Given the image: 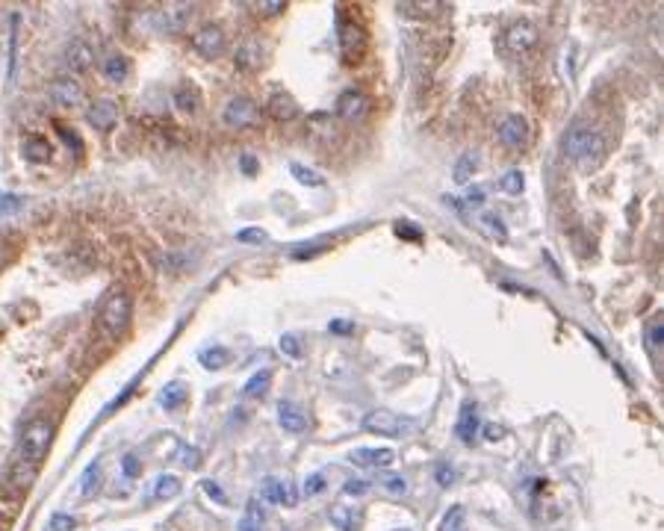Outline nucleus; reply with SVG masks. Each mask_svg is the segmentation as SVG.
Instances as JSON below:
<instances>
[{"mask_svg": "<svg viewBox=\"0 0 664 531\" xmlns=\"http://www.w3.org/2000/svg\"><path fill=\"white\" fill-rule=\"evenodd\" d=\"M564 154L570 162H576L579 169H596L605 157V139L600 130L573 124L564 136Z\"/></svg>", "mask_w": 664, "mask_h": 531, "instance_id": "obj_1", "label": "nucleus"}, {"mask_svg": "<svg viewBox=\"0 0 664 531\" xmlns=\"http://www.w3.org/2000/svg\"><path fill=\"white\" fill-rule=\"evenodd\" d=\"M51 440H54V425L47 419H32L18 443V460H30V463H42V458L51 449Z\"/></svg>", "mask_w": 664, "mask_h": 531, "instance_id": "obj_2", "label": "nucleus"}, {"mask_svg": "<svg viewBox=\"0 0 664 531\" xmlns=\"http://www.w3.org/2000/svg\"><path fill=\"white\" fill-rule=\"evenodd\" d=\"M130 319H133V298L127 292H121V290L112 292L107 298L104 310H101V322L107 328V334L109 337H121L124 330H127V325H130Z\"/></svg>", "mask_w": 664, "mask_h": 531, "instance_id": "obj_3", "label": "nucleus"}, {"mask_svg": "<svg viewBox=\"0 0 664 531\" xmlns=\"http://www.w3.org/2000/svg\"><path fill=\"white\" fill-rule=\"evenodd\" d=\"M363 428L378 437H402L405 431L417 428V419L402 417V413H393V410H372V413H367V419H363Z\"/></svg>", "mask_w": 664, "mask_h": 531, "instance_id": "obj_4", "label": "nucleus"}, {"mask_svg": "<svg viewBox=\"0 0 664 531\" xmlns=\"http://www.w3.org/2000/svg\"><path fill=\"white\" fill-rule=\"evenodd\" d=\"M257 115H260V109H257V104L251 101V97H230V101L225 104V109H222V121L227 124V127H234V130H242V127H251V124H257Z\"/></svg>", "mask_w": 664, "mask_h": 531, "instance_id": "obj_5", "label": "nucleus"}, {"mask_svg": "<svg viewBox=\"0 0 664 531\" xmlns=\"http://www.w3.org/2000/svg\"><path fill=\"white\" fill-rule=\"evenodd\" d=\"M192 47L204 59H215L225 54V30L219 24H207L192 36Z\"/></svg>", "mask_w": 664, "mask_h": 531, "instance_id": "obj_6", "label": "nucleus"}, {"mask_svg": "<svg viewBox=\"0 0 664 531\" xmlns=\"http://www.w3.org/2000/svg\"><path fill=\"white\" fill-rule=\"evenodd\" d=\"M367 112H369V97L357 92V89H348L337 97V115L343 121L348 124H355V121H363L367 119Z\"/></svg>", "mask_w": 664, "mask_h": 531, "instance_id": "obj_7", "label": "nucleus"}, {"mask_svg": "<svg viewBox=\"0 0 664 531\" xmlns=\"http://www.w3.org/2000/svg\"><path fill=\"white\" fill-rule=\"evenodd\" d=\"M496 139H499L505 148H511V151L523 148L526 139H528V124H526V119H523V115H517V112L505 115L502 124L496 127Z\"/></svg>", "mask_w": 664, "mask_h": 531, "instance_id": "obj_8", "label": "nucleus"}, {"mask_svg": "<svg viewBox=\"0 0 664 531\" xmlns=\"http://www.w3.org/2000/svg\"><path fill=\"white\" fill-rule=\"evenodd\" d=\"M538 44V27L535 24H528V21H517V24H511L508 32H505V47L511 54H528L531 47Z\"/></svg>", "mask_w": 664, "mask_h": 531, "instance_id": "obj_9", "label": "nucleus"}, {"mask_svg": "<svg viewBox=\"0 0 664 531\" xmlns=\"http://www.w3.org/2000/svg\"><path fill=\"white\" fill-rule=\"evenodd\" d=\"M51 97H54V104L57 107H62V109H74V107H80L83 104V86L77 80H71V77H62V80H57L54 86H51Z\"/></svg>", "mask_w": 664, "mask_h": 531, "instance_id": "obj_10", "label": "nucleus"}, {"mask_svg": "<svg viewBox=\"0 0 664 531\" xmlns=\"http://www.w3.org/2000/svg\"><path fill=\"white\" fill-rule=\"evenodd\" d=\"M86 121H89L95 130H112L115 121H119V107H115V101H109V97H101V101L89 104Z\"/></svg>", "mask_w": 664, "mask_h": 531, "instance_id": "obj_11", "label": "nucleus"}, {"mask_svg": "<svg viewBox=\"0 0 664 531\" xmlns=\"http://www.w3.org/2000/svg\"><path fill=\"white\" fill-rule=\"evenodd\" d=\"M263 499H266V502H272V505H284V508H292L298 496H295V490H292V484H290V481L269 475V478H263Z\"/></svg>", "mask_w": 664, "mask_h": 531, "instance_id": "obj_12", "label": "nucleus"}, {"mask_svg": "<svg viewBox=\"0 0 664 531\" xmlns=\"http://www.w3.org/2000/svg\"><path fill=\"white\" fill-rule=\"evenodd\" d=\"M348 460L363 470H387V467H393L396 452L393 449H355L348 455Z\"/></svg>", "mask_w": 664, "mask_h": 531, "instance_id": "obj_13", "label": "nucleus"}, {"mask_svg": "<svg viewBox=\"0 0 664 531\" xmlns=\"http://www.w3.org/2000/svg\"><path fill=\"white\" fill-rule=\"evenodd\" d=\"M192 21V6L189 4H169L160 12V27L165 32H184Z\"/></svg>", "mask_w": 664, "mask_h": 531, "instance_id": "obj_14", "label": "nucleus"}, {"mask_svg": "<svg viewBox=\"0 0 664 531\" xmlns=\"http://www.w3.org/2000/svg\"><path fill=\"white\" fill-rule=\"evenodd\" d=\"M278 422L284 431H290V434H302V431L307 428V417H304V410L292 405V402H280L278 405Z\"/></svg>", "mask_w": 664, "mask_h": 531, "instance_id": "obj_15", "label": "nucleus"}, {"mask_svg": "<svg viewBox=\"0 0 664 531\" xmlns=\"http://www.w3.org/2000/svg\"><path fill=\"white\" fill-rule=\"evenodd\" d=\"M92 59H95V47L89 42H83V39H74L69 54H65V62H69L71 71H89Z\"/></svg>", "mask_w": 664, "mask_h": 531, "instance_id": "obj_16", "label": "nucleus"}, {"mask_svg": "<svg viewBox=\"0 0 664 531\" xmlns=\"http://www.w3.org/2000/svg\"><path fill=\"white\" fill-rule=\"evenodd\" d=\"M455 434L461 437V443H473V437L478 434V407L473 402H467L461 407V417L455 425Z\"/></svg>", "mask_w": 664, "mask_h": 531, "instance_id": "obj_17", "label": "nucleus"}, {"mask_svg": "<svg viewBox=\"0 0 664 531\" xmlns=\"http://www.w3.org/2000/svg\"><path fill=\"white\" fill-rule=\"evenodd\" d=\"M340 44H343L345 62H355V56H360V51H363V32H360V27L343 24L340 27Z\"/></svg>", "mask_w": 664, "mask_h": 531, "instance_id": "obj_18", "label": "nucleus"}, {"mask_svg": "<svg viewBox=\"0 0 664 531\" xmlns=\"http://www.w3.org/2000/svg\"><path fill=\"white\" fill-rule=\"evenodd\" d=\"M269 112L275 115L278 121H292L295 115H298V104H295V97L287 95V92H275L269 97Z\"/></svg>", "mask_w": 664, "mask_h": 531, "instance_id": "obj_19", "label": "nucleus"}, {"mask_svg": "<svg viewBox=\"0 0 664 531\" xmlns=\"http://www.w3.org/2000/svg\"><path fill=\"white\" fill-rule=\"evenodd\" d=\"M130 59L127 56H121V54H112V56H107L104 59V77L109 80V83H115V86H119V83H127L130 80Z\"/></svg>", "mask_w": 664, "mask_h": 531, "instance_id": "obj_20", "label": "nucleus"}, {"mask_svg": "<svg viewBox=\"0 0 664 531\" xmlns=\"http://www.w3.org/2000/svg\"><path fill=\"white\" fill-rule=\"evenodd\" d=\"M266 525V511L257 499H248L245 511H242V520H239V531H263Z\"/></svg>", "mask_w": 664, "mask_h": 531, "instance_id": "obj_21", "label": "nucleus"}, {"mask_svg": "<svg viewBox=\"0 0 664 531\" xmlns=\"http://www.w3.org/2000/svg\"><path fill=\"white\" fill-rule=\"evenodd\" d=\"M260 56H263L260 42L257 39H245L239 44V51H237V65H239V68H260V62H263Z\"/></svg>", "mask_w": 664, "mask_h": 531, "instance_id": "obj_22", "label": "nucleus"}, {"mask_svg": "<svg viewBox=\"0 0 664 531\" xmlns=\"http://www.w3.org/2000/svg\"><path fill=\"white\" fill-rule=\"evenodd\" d=\"M198 360H201V366L204 369H225L227 363H230V352L225 345H213V348H204L201 354H198Z\"/></svg>", "mask_w": 664, "mask_h": 531, "instance_id": "obj_23", "label": "nucleus"}, {"mask_svg": "<svg viewBox=\"0 0 664 531\" xmlns=\"http://www.w3.org/2000/svg\"><path fill=\"white\" fill-rule=\"evenodd\" d=\"M331 523H334L340 531H355L360 525V513L355 508L334 505V508H331Z\"/></svg>", "mask_w": 664, "mask_h": 531, "instance_id": "obj_24", "label": "nucleus"}, {"mask_svg": "<svg viewBox=\"0 0 664 531\" xmlns=\"http://www.w3.org/2000/svg\"><path fill=\"white\" fill-rule=\"evenodd\" d=\"M101 490V463H89L86 470H83V475H80V493L86 496V499H92V496Z\"/></svg>", "mask_w": 664, "mask_h": 531, "instance_id": "obj_25", "label": "nucleus"}, {"mask_svg": "<svg viewBox=\"0 0 664 531\" xmlns=\"http://www.w3.org/2000/svg\"><path fill=\"white\" fill-rule=\"evenodd\" d=\"M184 402H186V387L180 384V381H172L169 387H162V393H160V407H165V410H177Z\"/></svg>", "mask_w": 664, "mask_h": 531, "instance_id": "obj_26", "label": "nucleus"}, {"mask_svg": "<svg viewBox=\"0 0 664 531\" xmlns=\"http://www.w3.org/2000/svg\"><path fill=\"white\" fill-rule=\"evenodd\" d=\"M51 154H54V148H51V142H47V139H39V136L24 139V157L27 160L45 162V160H51Z\"/></svg>", "mask_w": 664, "mask_h": 531, "instance_id": "obj_27", "label": "nucleus"}, {"mask_svg": "<svg viewBox=\"0 0 664 531\" xmlns=\"http://www.w3.org/2000/svg\"><path fill=\"white\" fill-rule=\"evenodd\" d=\"M481 230H485V234L490 239H496V242H508V227H505V222L496 213H485V215H481Z\"/></svg>", "mask_w": 664, "mask_h": 531, "instance_id": "obj_28", "label": "nucleus"}, {"mask_svg": "<svg viewBox=\"0 0 664 531\" xmlns=\"http://www.w3.org/2000/svg\"><path fill=\"white\" fill-rule=\"evenodd\" d=\"M154 499H174V496L180 493V478L177 475H160L154 481Z\"/></svg>", "mask_w": 664, "mask_h": 531, "instance_id": "obj_29", "label": "nucleus"}, {"mask_svg": "<svg viewBox=\"0 0 664 531\" xmlns=\"http://www.w3.org/2000/svg\"><path fill=\"white\" fill-rule=\"evenodd\" d=\"M269 387H272V372H257V375L242 387V395H245V398H260V395L269 393Z\"/></svg>", "mask_w": 664, "mask_h": 531, "instance_id": "obj_30", "label": "nucleus"}, {"mask_svg": "<svg viewBox=\"0 0 664 531\" xmlns=\"http://www.w3.org/2000/svg\"><path fill=\"white\" fill-rule=\"evenodd\" d=\"M36 472H39L36 463L18 460V463H15V470H12V484L15 487H30L32 481H36Z\"/></svg>", "mask_w": 664, "mask_h": 531, "instance_id": "obj_31", "label": "nucleus"}, {"mask_svg": "<svg viewBox=\"0 0 664 531\" xmlns=\"http://www.w3.org/2000/svg\"><path fill=\"white\" fill-rule=\"evenodd\" d=\"M475 169H478V154H475V151L463 154V157L455 162V184H467Z\"/></svg>", "mask_w": 664, "mask_h": 531, "instance_id": "obj_32", "label": "nucleus"}, {"mask_svg": "<svg viewBox=\"0 0 664 531\" xmlns=\"http://www.w3.org/2000/svg\"><path fill=\"white\" fill-rule=\"evenodd\" d=\"M290 172H292V177L298 180V184H304V186H322V184H325V177H322L319 172L307 169V165H302V162H292Z\"/></svg>", "mask_w": 664, "mask_h": 531, "instance_id": "obj_33", "label": "nucleus"}, {"mask_svg": "<svg viewBox=\"0 0 664 531\" xmlns=\"http://www.w3.org/2000/svg\"><path fill=\"white\" fill-rule=\"evenodd\" d=\"M378 484L384 487L390 496H405V493H408V478L396 475V472H381V475H378Z\"/></svg>", "mask_w": 664, "mask_h": 531, "instance_id": "obj_34", "label": "nucleus"}, {"mask_svg": "<svg viewBox=\"0 0 664 531\" xmlns=\"http://www.w3.org/2000/svg\"><path fill=\"white\" fill-rule=\"evenodd\" d=\"M499 186H502V192H508V195H520V192L526 189V177H523L520 169H511V172H505V174L499 177Z\"/></svg>", "mask_w": 664, "mask_h": 531, "instance_id": "obj_35", "label": "nucleus"}, {"mask_svg": "<svg viewBox=\"0 0 664 531\" xmlns=\"http://www.w3.org/2000/svg\"><path fill=\"white\" fill-rule=\"evenodd\" d=\"M463 520H467V511H463L461 505H455V508H449V513L443 517L440 531H461V528H463Z\"/></svg>", "mask_w": 664, "mask_h": 531, "instance_id": "obj_36", "label": "nucleus"}, {"mask_svg": "<svg viewBox=\"0 0 664 531\" xmlns=\"http://www.w3.org/2000/svg\"><path fill=\"white\" fill-rule=\"evenodd\" d=\"M661 340H664V325H661V319H653L650 325H646V348L653 352V357L658 354Z\"/></svg>", "mask_w": 664, "mask_h": 531, "instance_id": "obj_37", "label": "nucleus"}, {"mask_svg": "<svg viewBox=\"0 0 664 531\" xmlns=\"http://www.w3.org/2000/svg\"><path fill=\"white\" fill-rule=\"evenodd\" d=\"M325 490V475L322 472H313L304 478V484H302V496H307V499H313V496H319Z\"/></svg>", "mask_w": 664, "mask_h": 531, "instance_id": "obj_38", "label": "nucleus"}, {"mask_svg": "<svg viewBox=\"0 0 664 531\" xmlns=\"http://www.w3.org/2000/svg\"><path fill=\"white\" fill-rule=\"evenodd\" d=\"M174 104L184 109V112H195V109H198V95H195V89H177Z\"/></svg>", "mask_w": 664, "mask_h": 531, "instance_id": "obj_39", "label": "nucleus"}, {"mask_svg": "<svg viewBox=\"0 0 664 531\" xmlns=\"http://www.w3.org/2000/svg\"><path fill=\"white\" fill-rule=\"evenodd\" d=\"M369 490H372V484H369L367 478H348L345 484H343V493H345V496H367Z\"/></svg>", "mask_w": 664, "mask_h": 531, "instance_id": "obj_40", "label": "nucleus"}, {"mask_svg": "<svg viewBox=\"0 0 664 531\" xmlns=\"http://www.w3.org/2000/svg\"><path fill=\"white\" fill-rule=\"evenodd\" d=\"M74 528H77V520L71 513H54L51 525H47V531H74Z\"/></svg>", "mask_w": 664, "mask_h": 531, "instance_id": "obj_41", "label": "nucleus"}, {"mask_svg": "<svg viewBox=\"0 0 664 531\" xmlns=\"http://www.w3.org/2000/svg\"><path fill=\"white\" fill-rule=\"evenodd\" d=\"M180 463L189 470H198L201 467V452H198L195 446H180Z\"/></svg>", "mask_w": 664, "mask_h": 531, "instance_id": "obj_42", "label": "nucleus"}, {"mask_svg": "<svg viewBox=\"0 0 664 531\" xmlns=\"http://www.w3.org/2000/svg\"><path fill=\"white\" fill-rule=\"evenodd\" d=\"M121 472H124L127 478H139V475H142V460H139L136 455H124V458H121Z\"/></svg>", "mask_w": 664, "mask_h": 531, "instance_id": "obj_43", "label": "nucleus"}, {"mask_svg": "<svg viewBox=\"0 0 664 531\" xmlns=\"http://www.w3.org/2000/svg\"><path fill=\"white\" fill-rule=\"evenodd\" d=\"M280 352L290 354V357H302V345H298V337H295V334H284V337H280Z\"/></svg>", "mask_w": 664, "mask_h": 531, "instance_id": "obj_44", "label": "nucleus"}, {"mask_svg": "<svg viewBox=\"0 0 664 531\" xmlns=\"http://www.w3.org/2000/svg\"><path fill=\"white\" fill-rule=\"evenodd\" d=\"M57 130H59V136L65 139V145H74V154H83V142H80V136H77V133L74 130H69V127H62V124H57Z\"/></svg>", "mask_w": 664, "mask_h": 531, "instance_id": "obj_45", "label": "nucleus"}, {"mask_svg": "<svg viewBox=\"0 0 664 531\" xmlns=\"http://www.w3.org/2000/svg\"><path fill=\"white\" fill-rule=\"evenodd\" d=\"M398 9H405V12H413V15H431L428 9H443V4H398Z\"/></svg>", "mask_w": 664, "mask_h": 531, "instance_id": "obj_46", "label": "nucleus"}, {"mask_svg": "<svg viewBox=\"0 0 664 531\" xmlns=\"http://www.w3.org/2000/svg\"><path fill=\"white\" fill-rule=\"evenodd\" d=\"M237 239L239 242H266V234H263V230L260 227H245V230H239V234H237Z\"/></svg>", "mask_w": 664, "mask_h": 531, "instance_id": "obj_47", "label": "nucleus"}, {"mask_svg": "<svg viewBox=\"0 0 664 531\" xmlns=\"http://www.w3.org/2000/svg\"><path fill=\"white\" fill-rule=\"evenodd\" d=\"M452 481H455V470L449 467V463H440V467H437V484L440 487H452Z\"/></svg>", "mask_w": 664, "mask_h": 531, "instance_id": "obj_48", "label": "nucleus"}, {"mask_svg": "<svg viewBox=\"0 0 664 531\" xmlns=\"http://www.w3.org/2000/svg\"><path fill=\"white\" fill-rule=\"evenodd\" d=\"M204 493L210 496V499H215V502H225V493H222V487L215 484V481H204Z\"/></svg>", "mask_w": 664, "mask_h": 531, "instance_id": "obj_49", "label": "nucleus"}, {"mask_svg": "<svg viewBox=\"0 0 664 531\" xmlns=\"http://www.w3.org/2000/svg\"><path fill=\"white\" fill-rule=\"evenodd\" d=\"M239 165H242V172H245V174H254V172H257V160H254L251 154H245V157L239 160Z\"/></svg>", "mask_w": 664, "mask_h": 531, "instance_id": "obj_50", "label": "nucleus"}, {"mask_svg": "<svg viewBox=\"0 0 664 531\" xmlns=\"http://www.w3.org/2000/svg\"><path fill=\"white\" fill-rule=\"evenodd\" d=\"M467 204H470V207H478V204H485V192H481V189H473V192L467 195Z\"/></svg>", "mask_w": 664, "mask_h": 531, "instance_id": "obj_51", "label": "nucleus"}, {"mask_svg": "<svg viewBox=\"0 0 664 531\" xmlns=\"http://www.w3.org/2000/svg\"><path fill=\"white\" fill-rule=\"evenodd\" d=\"M502 434H505V428H499V425H487V428H485V437H487V440H499Z\"/></svg>", "mask_w": 664, "mask_h": 531, "instance_id": "obj_52", "label": "nucleus"}, {"mask_svg": "<svg viewBox=\"0 0 664 531\" xmlns=\"http://www.w3.org/2000/svg\"><path fill=\"white\" fill-rule=\"evenodd\" d=\"M260 9H263L266 15H278L280 9H284V4H280V0H275V4H260Z\"/></svg>", "mask_w": 664, "mask_h": 531, "instance_id": "obj_53", "label": "nucleus"}, {"mask_svg": "<svg viewBox=\"0 0 664 531\" xmlns=\"http://www.w3.org/2000/svg\"><path fill=\"white\" fill-rule=\"evenodd\" d=\"M328 328H331V330H334V334H345V330H352L355 325H352V322H331Z\"/></svg>", "mask_w": 664, "mask_h": 531, "instance_id": "obj_54", "label": "nucleus"}, {"mask_svg": "<svg viewBox=\"0 0 664 531\" xmlns=\"http://www.w3.org/2000/svg\"><path fill=\"white\" fill-rule=\"evenodd\" d=\"M402 531H408V528H402Z\"/></svg>", "mask_w": 664, "mask_h": 531, "instance_id": "obj_55", "label": "nucleus"}]
</instances>
